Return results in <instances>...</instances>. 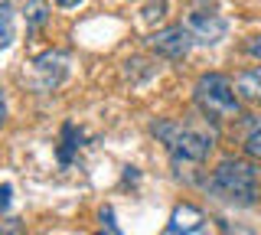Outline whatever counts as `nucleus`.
<instances>
[{"mask_svg": "<svg viewBox=\"0 0 261 235\" xmlns=\"http://www.w3.org/2000/svg\"><path fill=\"white\" fill-rule=\"evenodd\" d=\"M209 193H216L225 202H239V206H251L261 193V170L248 160L228 157L222 160L209 176Z\"/></svg>", "mask_w": 261, "mask_h": 235, "instance_id": "nucleus-1", "label": "nucleus"}, {"mask_svg": "<svg viewBox=\"0 0 261 235\" xmlns=\"http://www.w3.org/2000/svg\"><path fill=\"white\" fill-rule=\"evenodd\" d=\"M98 235H105V232H98Z\"/></svg>", "mask_w": 261, "mask_h": 235, "instance_id": "nucleus-19", "label": "nucleus"}, {"mask_svg": "<svg viewBox=\"0 0 261 235\" xmlns=\"http://www.w3.org/2000/svg\"><path fill=\"white\" fill-rule=\"evenodd\" d=\"M196 105L206 118H216V121H228L242 115L232 82H228V75H219V72H209L196 82Z\"/></svg>", "mask_w": 261, "mask_h": 235, "instance_id": "nucleus-3", "label": "nucleus"}, {"mask_svg": "<svg viewBox=\"0 0 261 235\" xmlns=\"http://www.w3.org/2000/svg\"><path fill=\"white\" fill-rule=\"evenodd\" d=\"M193 46V36L190 30L179 23V27H167V30H157V33L150 36V49L167 56V59H183L186 53H190Z\"/></svg>", "mask_w": 261, "mask_h": 235, "instance_id": "nucleus-4", "label": "nucleus"}, {"mask_svg": "<svg viewBox=\"0 0 261 235\" xmlns=\"http://www.w3.org/2000/svg\"><path fill=\"white\" fill-rule=\"evenodd\" d=\"M59 7H75V4H82V0H56Z\"/></svg>", "mask_w": 261, "mask_h": 235, "instance_id": "nucleus-18", "label": "nucleus"}, {"mask_svg": "<svg viewBox=\"0 0 261 235\" xmlns=\"http://www.w3.org/2000/svg\"><path fill=\"white\" fill-rule=\"evenodd\" d=\"M235 92L245 101H261V69H245L235 79Z\"/></svg>", "mask_w": 261, "mask_h": 235, "instance_id": "nucleus-8", "label": "nucleus"}, {"mask_svg": "<svg viewBox=\"0 0 261 235\" xmlns=\"http://www.w3.org/2000/svg\"><path fill=\"white\" fill-rule=\"evenodd\" d=\"M4 121H7V98H4V92H0V127H4Z\"/></svg>", "mask_w": 261, "mask_h": 235, "instance_id": "nucleus-17", "label": "nucleus"}, {"mask_svg": "<svg viewBox=\"0 0 261 235\" xmlns=\"http://www.w3.org/2000/svg\"><path fill=\"white\" fill-rule=\"evenodd\" d=\"M206 222V216H202L199 206H193V202H179L173 209V216H170V225L163 235H193L199 232V225Z\"/></svg>", "mask_w": 261, "mask_h": 235, "instance_id": "nucleus-6", "label": "nucleus"}, {"mask_svg": "<svg viewBox=\"0 0 261 235\" xmlns=\"http://www.w3.org/2000/svg\"><path fill=\"white\" fill-rule=\"evenodd\" d=\"M141 13H144V20H147V23H157L163 13H167V0H147Z\"/></svg>", "mask_w": 261, "mask_h": 235, "instance_id": "nucleus-13", "label": "nucleus"}, {"mask_svg": "<svg viewBox=\"0 0 261 235\" xmlns=\"http://www.w3.org/2000/svg\"><path fill=\"white\" fill-rule=\"evenodd\" d=\"M10 183H0V209H7V206H10Z\"/></svg>", "mask_w": 261, "mask_h": 235, "instance_id": "nucleus-16", "label": "nucleus"}, {"mask_svg": "<svg viewBox=\"0 0 261 235\" xmlns=\"http://www.w3.org/2000/svg\"><path fill=\"white\" fill-rule=\"evenodd\" d=\"M186 30H190L193 43H202V46H212L219 43V39L225 36V20L216 17V13H193L190 20H186Z\"/></svg>", "mask_w": 261, "mask_h": 235, "instance_id": "nucleus-5", "label": "nucleus"}, {"mask_svg": "<svg viewBox=\"0 0 261 235\" xmlns=\"http://www.w3.org/2000/svg\"><path fill=\"white\" fill-rule=\"evenodd\" d=\"M153 131H157V137H163V144L170 147L176 160H190V164L206 160L212 150V141H216L212 131H206L202 124H186V121H163Z\"/></svg>", "mask_w": 261, "mask_h": 235, "instance_id": "nucleus-2", "label": "nucleus"}, {"mask_svg": "<svg viewBox=\"0 0 261 235\" xmlns=\"http://www.w3.org/2000/svg\"><path fill=\"white\" fill-rule=\"evenodd\" d=\"M65 56L62 53H46V56H39L36 62H33V69L39 72V79H36V88L39 92H49L53 85H59L62 82V75H65Z\"/></svg>", "mask_w": 261, "mask_h": 235, "instance_id": "nucleus-7", "label": "nucleus"}, {"mask_svg": "<svg viewBox=\"0 0 261 235\" xmlns=\"http://www.w3.org/2000/svg\"><path fill=\"white\" fill-rule=\"evenodd\" d=\"M79 141H82V134L75 131V124H62V147H59V160H62V164L72 160V153L79 150Z\"/></svg>", "mask_w": 261, "mask_h": 235, "instance_id": "nucleus-10", "label": "nucleus"}, {"mask_svg": "<svg viewBox=\"0 0 261 235\" xmlns=\"http://www.w3.org/2000/svg\"><path fill=\"white\" fill-rule=\"evenodd\" d=\"M16 30H13V7L7 4V0H0V49H7V46L13 43Z\"/></svg>", "mask_w": 261, "mask_h": 235, "instance_id": "nucleus-9", "label": "nucleus"}, {"mask_svg": "<svg viewBox=\"0 0 261 235\" xmlns=\"http://www.w3.org/2000/svg\"><path fill=\"white\" fill-rule=\"evenodd\" d=\"M0 235H20V219H7V222H0Z\"/></svg>", "mask_w": 261, "mask_h": 235, "instance_id": "nucleus-14", "label": "nucleus"}, {"mask_svg": "<svg viewBox=\"0 0 261 235\" xmlns=\"http://www.w3.org/2000/svg\"><path fill=\"white\" fill-rule=\"evenodd\" d=\"M23 17H27V27H30V30L43 27V23H46V17H49V10H46V0H30V4L23 7Z\"/></svg>", "mask_w": 261, "mask_h": 235, "instance_id": "nucleus-12", "label": "nucleus"}, {"mask_svg": "<svg viewBox=\"0 0 261 235\" xmlns=\"http://www.w3.org/2000/svg\"><path fill=\"white\" fill-rule=\"evenodd\" d=\"M245 53L255 56V59H261V36H251L248 43H245Z\"/></svg>", "mask_w": 261, "mask_h": 235, "instance_id": "nucleus-15", "label": "nucleus"}, {"mask_svg": "<svg viewBox=\"0 0 261 235\" xmlns=\"http://www.w3.org/2000/svg\"><path fill=\"white\" fill-rule=\"evenodd\" d=\"M245 150L261 160V118H248V127H245Z\"/></svg>", "mask_w": 261, "mask_h": 235, "instance_id": "nucleus-11", "label": "nucleus"}]
</instances>
